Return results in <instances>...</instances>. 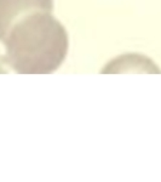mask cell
I'll use <instances>...</instances> for the list:
<instances>
[{"label":"cell","mask_w":161,"mask_h":182,"mask_svg":"<svg viewBox=\"0 0 161 182\" xmlns=\"http://www.w3.org/2000/svg\"><path fill=\"white\" fill-rule=\"evenodd\" d=\"M1 43L5 62L21 74H48L62 64L68 51V34L51 12L28 14L10 27Z\"/></svg>","instance_id":"obj_1"},{"label":"cell","mask_w":161,"mask_h":182,"mask_svg":"<svg viewBox=\"0 0 161 182\" xmlns=\"http://www.w3.org/2000/svg\"><path fill=\"white\" fill-rule=\"evenodd\" d=\"M52 10L53 0H0V42L18 18L35 11Z\"/></svg>","instance_id":"obj_2"}]
</instances>
